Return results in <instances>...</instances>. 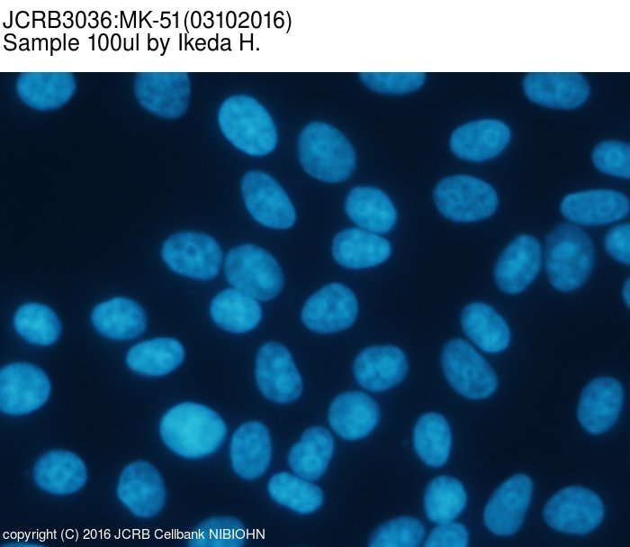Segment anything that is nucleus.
Listing matches in <instances>:
<instances>
[{
	"instance_id": "nucleus-1",
	"label": "nucleus",
	"mask_w": 630,
	"mask_h": 547,
	"mask_svg": "<svg viewBox=\"0 0 630 547\" xmlns=\"http://www.w3.org/2000/svg\"><path fill=\"white\" fill-rule=\"evenodd\" d=\"M160 435L179 456L198 459L213 453L223 442L227 427L212 409L197 403H181L162 417Z\"/></svg>"
},
{
	"instance_id": "nucleus-2",
	"label": "nucleus",
	"mask_w": 630,
	"mask_h": 547,
	"mask_svg": "<svg viewBox=\"0 0 630 547\" xmlns=\"http://www.w3.org/2000/svg\"><path fill=\"white\" fill-rule=\"evenodd\" d=\"M595 260L593 243L573 223H561L546 237L544 263L551 285L562 292L581 287L590 277Z\"/></svg>"
},
{
	"instance_id": "nucleus-3",
	"label": "nucleus",
	"mask_w": 630,
	"mask_h": 547,
	"mask_svg": "<svg viewBox=\"0 0 630 547\" xmlns=\"http://www.w3.org/2000/svg\"><path fill=\"white\" fill-rule=\"evenodd\" d=\"M298 154L309 175L328 183L346 180L356 167V154L350 142L326 123H310L302 131Z\"/></svg>"
},
{
	"instance_id": "nucleus-4",
	"label": "nucleus",
	"mask_w": 630,
	"mask_h": 547,
	"mask_svg": "<svg viewBox=\"0 0 630 547\" xmlns=\"http://www.w3.org/2000/svg\"><path fill=\"white\" fill-rule=\"evenodd\" d=\"M218 121L227 140L248 155L265 156L276 147L277 132L272 117L249 96L227 98L219 110Z\"/></svg>"
},
{
	"instance_id": "nucleus-5",
	"label": "nucleus",
	"mask_w": 630,
	"mask_h": 547,
	"mask_svg": "<svg viewBox=\"0 0 630 547\" xmlns=\"http://www.w3.org/2000/svg\"><path fill=\"white\" fill-rule=\"evenodd\" d=\"M224 270L233 287L257 300L273 299L284 285L276 260L254 244H242L230 250L225 257Z\"/></svg>"
},
{
	"instance_id": "nucleus-6",
	"label": "nucleus",
	"mask_w": 630,
	"mask_h": 547,
	"mask_svg": "<svg viewBox=\"0 0 630 547\" xmlns=\"http://www.w3.org/2000/svg\"><path fill=\"white\" fill-rule=\"evenodd\" d=\"M435 204L446 218L471 223L490 217L498 207V195L485 181L467 175L443 178L434 190Z\"/></svg>"
},
{
	"instance_id": "nucleus-7",
	"label": "nucleus",
	"mask_w": 630,
	"mask_h": 547,
	"mask_svg": "<svg viewBox=\"0 0 630 547\" xmlns=\"http://www.w3.org/2000/svg\"><path fill=\"white\" fill-rule=\"evenodd\" d=\"M444 374L451 387L470 399H483L496 389V373L476 350L463 339H453L441 356Z\"/></svg>"
},
{
	"instance_id": "nucleus-8",
	"label": "nucleus",
	"mask_w": 630,
	"mask_h": 547,
	"mask_svg": "<svg viewBox=\"0 0 630 547\" xmlns=\"http://www.w3.org/2000/svg\"><path fill=\"white\" fill-rule=\"evenodd\" d=\"M161 254L173 271L202 280L214 278L222 262L218 242L212 236L196 232L173 234L164 242Z\"/></svg>"
},
{
	"instance_id": "nucleus-9",
	"label": "nucleus",
	"mask_w": 630,
	"mask_h": 547,
	"mask_svg": "<svg viewBox=\"0 0 630 547\" xmlns=\"http://www.w3.org/2000/svg\"><path fill=\"white\" fill-rule=\"evenodd\" d=\"M604 506L589 488L571 486L555 493L544 508V518L553 529L571 534H587L601 523Z\"/></svg>"
},
{
	"instance_id": "nucleus-10",
	"label": "nucleus",
	"mask_w": 630,
	"mask_h": 547,
	"mask_svg": "<svg viewBox=\"0 0 630 547\" xmlns=\"http://www.w3.org/2000/svg\"><path fill=\"white\" fill-rule=\"evenodd\" d=\"M244 202L250 215L272 229H288L296 220V213L288 195L267 173L252 170L241 180Z\"/></svg>"
},
{
	"instance_id": "nucleus-11",
	"label": "nucleus",
	"mask_w": 630,
	"mask_h": 547,
	"mask_svg": "<svg viewBox=\"0 0 630 547\" xmlns=\"http://www.w3.org/2000/svg\"><path fill=\"white\" fill-rule=\"evenodd\" d=\"M51 386L39 367L17 362L0 371V408L4 414L22 415L41 407L49 399Z\"/></svg>"
},
{
	"instance_id": "nucleus-12",
	"label": "nucleus",
	"mask_w": 630,
	"mask_h": 547,
	"mask_svg": "<svg viewBox=\"0 0 630 547\" xmlns=\"http://www.w3.org/2000/svg\"><path fill=\"white\" fill-rule=\"evenodd\" d=\"M256 379L262 394L278 404L296 400L303 388L302 377L290 351L274 342H266L259 349L256 360Z\"/></svg>"
},
{
	"instance_id": "nucleus-13",
	"label": "nucleus",
	"mask_w": 630,
	"mask_h": 547,
	"mask_svg": "<svg viewBox=\"0 0 630 547\" xmlns=\"http://www.w3.org/2000/svg\"><path fill=\"white\" fill-rule=\"evenodd\" d=\"M357 299L340 283H330L314 293L304 304L302 321L319 333H332L350 327L356 319Z\"/></svg>"
},
{
	"instance_id": "nucleus-14",
	"label": "nucleus",
	"mask_w": 630,
	"mask_h": 547,
	"mask_svg": "<svg viewBox=\"0 0 630 547\" xmlns=\"http://www.w3.org/2000/svg\"><path fill=\"white\" fill-rule=\"evenodd\" d=\"M136 96L143 107L163 118H177L187 110L191 85L185 72L140 73Z\"/></svg>"
},
{
	"instance_id": "nucleus-15",
	"label": "nucleus",
	"mask_w": 630,
	"mask_h": 547,
	"mask_svg": "<svg viewBox=\"0 0 630 547\" xmlns=\"http://www.w3.org/2000/svg\"><path fill=\"white\" fill-rule=\"evenodd\" d=\"M117 495L134 515L141 518L158 515L166 497L160 473L152 464L144 460L125 467L119 479Z\"/></svg>"
},
{
	"instance_id": "nucleus-16",
	"label": "nucleus",
	"mask_w": 630,
	"mask_h": 547,
	"mask_svg": "<svg viewBox=\"0 0 630 547\" xmlns=\"http://www.w3.org/2000/svg\"><path fill=\"white\" fill-rule=\"evenodd\" d=\"M532 490V480L526 474H516L504 481L485 506L483 519L486 527L500 536L517 533L530 504Z\"/></svg>"
},
{
	"instance_id": "nucleus-17",
	"label": "nucleus",
	"mask_w": 630,
	"mask_h": 547,
	"mask_svg": "<svg viewBox=\"0 0 630 547\" xmlns=\"http://www.w3.org/2000/svg\"><path fill=\"white\" fill-rule=\"evenodd\" d=\"M541 262L539 242L528 234L518 235L505 247L497 260L495 283L506 294L521 293L536 278Z\"/></svg>"
},
{
	"instance_id": "nucleus-18",
	"label": "nucleus",
	"mask_w": 630,
	"mask_h": 547,
	"mask_svg": "<svg viewBox=\"0 0 630 547\" xmlns=\"http://www.w3.org/2000/svg\"><path fill=\"white\" fill-rule=\"evenodd\" d=\"M523 89L539 105L565 110L579 107L590 96L588 81L577 72L528 73Z\"/></svg>"
},
{
	"instance_id": "nucleus-19",
	"label": "nucleus",
	"mask_w": 630,
	"mask_h": 547,
	"mask_svg": "<svg viewBox=\"0 0 630 547\" xmlns=\"http://www.w3.org/2000/svg\"><path fill=\"white\" fill-rule=\"evenodd\" d=\"M629 199L611 189H592L563 197L560 210L573 224L604 225L624 218L629 212Z\"/></svg>"
},
{
	"instance_id": "nucleus-20",
	"label": "nucleus",
	"mask_w": 630,
	"mask_h": 547,
	"mask_svg": "<svg viewBox=\"0 0 630 547\" xmlns=\"http://www.w3.org/2000/svg\"><path fill=\"white\" fill-rule=\"evenodd\" d=\"M624 400L621 384L610 377L592 379L582 390L577 417L592 434L607 432L616 422Z\"/></svg>"
},
{
	"instance_id": "nucleus-21",
	"label": "nucleus",
	"mask_w": 630,
	"mask_h": 547,
	"mask_svg": "<svg viewBox=\"0 0 630 547\" xmlns=\"http://www.w3.org/2000/svg\"><path fill=\"white\" fill-rule=\"evenodd\" d=\"M407 370L406 356L394 345L367 347L356 356L353 365L355 378L371 392L393 387L405 378Z\"/></svg>"
},
{
	"instance_id": "nucleus-22",
	"label": "nucleus",
	"mask_w": 630,
	"mask_h": 547,
	"mask_svg": "<svg viewBox=\"0 0 630 547\" xmlns=\"http://www.w3.org/2000/svg\"><path fill=\"white\" fill-rule=\"evenodd\" d=\"M510 136V130L503 122L482 119L455 129L450 138V147L458 158L480 162L501 153Z\"/></svg>"
},
{
	"instance_id": "nucleus-23",
	"label": "nucleus",
	"mask_w": 630,
	"mask_h": 547,
	"mask_svg": "<svg viewBox=\"0 0 630 547\" xmlns=\"http://www.w3.org/2000/svg\"><path fill=\"white\" fill-rule=\"evenodd\" d=\"M328 423L342 438L349 441L367 436L380 418L377 403L360 391L345 392L334 398L328 409Z\"/></svg>"
},
{
	"instance_id": "nucleus-24",
	"label": "nucleus",
	"mask_w": 630,
	"mask_h": 547,
	"mask_svg": "<svg viewBox=\"0 0 630 547\" xmlns=\"http://www.w3.org/2000/svg\"><path fill=\"white\" fill-rule=\"evenodd\" d=\"M230 453L232 468L239 477L251 480L262 476L272 455L268 429L256 421L243 424L232 435Z\"/></svg>"
},
{
	"instance_id": "nucleus-25",
	"label": "nucleus",
	"mask_w": 630,
	"mask_h": 547,
	"mask_svg": "<svg viewBox=\"0 0 630 547\" xmlns=\"http://www.w3.org/2000/svg\"><path fill=\"white\" fill-rule=\"evenodd\" d=\"M39 488L54 495H69L86 482L87 470L83 460L65 450H53L42 455L33 468Z\"/></svg>"
},
{
	"instance_id": "nucleus-26",
	"label": "nucleus",
	"mask_w": 630,
	"mask_h": 547,
	"mask_svg": "<svg viewBox=\"0 0 630 547\" xmlns=\"http://www.w3.org/2000/svg\"><path fill=\"white\" fill-rule=\"evenodd\" d=\"M391 253V244L385 238L364 229L343 230L336 234L332 242L334 260L348 269H358L380 265Z\"/></svg>"
},
{
	"instance_id": "nucleus-27",
	"label": "nucleus",
	"mask_w": 630,
	"mask_h": 547,
	"mask_svg": "<svg viewBox=\"0 0 630 547\" xmlns=\"http://www.w3.org/2000/svg\"><path fill=\"white\" fill-rule=\"evenodd\" d=\"M348 217L361 229L381 234L396 223V209L382 190L373 187H356L347 195L345 205Z\"/></svg>"
},
{
	"instance_id": "nucleus-28",
	"label": "nucleus",
	"mask_w": 630,
	"mask_h": 547,
	"mask_svg": "<svg viewBox=\"0 0 630 547\" xmlns=\"http://www.w3.org/2000/svg\"><path fill=\"white\" fill-rule=\"evenodd\" d=\"M461 325L465 335L485 352H500L510 342V330L507 322L485 303L468 304L462 311Z\"/></svg>"
},
{
	"instance_id": "nucleus-29",
	"label": "nucleus",
	"mask_w": 630,
	"mask_h": 547,
	"mask_svg": "<svg viewBox=\"0 0 630 547\" xmlns=\"http://www.w3.org/2000/svg\"><path fill=\"white\" fill-rule=\"evenodd\" d=\"M92 322L103 335L112 340H130L140 335L147 324L143 308L126 297H114L97 305Z\"/></svg>"
},
{
	"instance_id": "nucleus-30",
	"label": "nucleus",
	"mask_w": 630,
	"mask_h": 547,
	"mask_svg": "<svg viewBox=\"0 0 630 547\" xmlns=\"http://www.w3.org/2000/svg\"><path fill=\"white\" fill-rule=\"evenodd\" d=\"M334 451L331 433L322 426L308 428L290 450L288 464L294 474L310 481L325 473Z\"/></svg>"
},
{
	"instance_id": "nucleus-31",
	"label": "nucleus",
	"mask_w": 630,
	"mask_h": 547,
	"mask_svg": "<svg viewBox=\"0 0 630 547\" xmlns=\"http://www.w3.org/2000/svg\"><path fill=\"white\" fill-rule=\"evenodd\" d=\"M210 313L219 327L234 333L253 330L262 318L257 299L235 287L216 295L211 303Z\"/></svg>"
},
{
	"instance_id": "nucleus-32",
	"label": "nucleus",
	"mask_w": 630,
	"mask_h": 547,
	"mask_svg": "<svg viewBox=\"0 0 630 547\" xmlns=\"http://www.w3.org/2000/svg\"><path fill=\"white\" fill-rule=\"evenodd\" d=\"M184 350L174 338H154L137 343L126 356L129 368L144 376L159 377L175 370L184 360Z\"/></svg>"
},
{
	"instance_id": "nucleus-33",
	"label": "nucleus",
	"mask_w": 630,
	"mask_h": 547,
	"mask_svg": "<svg viewBox=\"0 0 630 547\" xmlns=\"http://www.w3.org/2000/svg\"><path fill=\"white\" fill-rule=\"evenodd\" d=\"M75 80L69 73L22 74L17 90L26 104L38 109H51L61 105L72 96Z\"/></svg>"
},
{
	"instance_id": "nucleus-34",
	"label": "nucleus",
	"mask_w": 630,
	"mask_h": 547,
	"mask_svg": "<svg viewBox=\"0 0 630 547\" xmlns=\"http://www.w3.org/2000/svg\"><path fill=\"white\" fill-rule=\"evenodd\" d=\"M451 442L450 426L442 415L426 413L418 419L413 431V445L418 456L428 466H443L448 460Z\"/></svg>"
},
{
	"instance_id": "nucleus-35",
	"label": "nucleus",
	"mask_w": 630,
	"mask_h": 547,
	"mask_svg": "<svg viewBox=\"0 0 630 547\" xmlns=\"http://www.w3.org/2000/svg\"><path fill=\"white\" fill-rule=\"evenodd\" d=\"M272 499L296 513H313L323 503L321 488L296 474L280 472L271 477L267 486Z\"/></svg>"
},
{
	"instance_id": "nucleus-36",
	"label": "nucleus",
	"mask_w": 630,
	"mask_h": 547,
	"mask_svg": "<svg viewBox=\"0 0 630 547\" xmlns=\"http://www.w3.org/2000/svg\"><path fill=\"white\" fill-rule=\"evenodd\" d=\"M466 500L465 489L457 479L436 477L428 483L425 491L426 515L436 524L453 521L464 509Z\"/></svg>"
},
{
	"instance_id": "nucleus-37",
	"label": "nucleus",
	"mask_w": 630,
	"mask_h": 547,
	"mask_svg": "<svg viewBox=\"0 0 630 547\" xmlns=\"http://www.w3.org/2000/svg\"><path fill=\"white\" fill-rule=\"evenodd\" d=\"M14 324L24 340L41 346L56 342L61 333L58 315L49 306L39 303L22 305L14 315Z\"/></svg>"
},
{
	"instance_id": "nucleus-38",
	"label": "nucleus",
	"mask_w": 630,
	"mask_h": 547,
	"mask_svg": "<svg viewBox=\"0 0 630 547\" xmlns=\"http://www.w3.org/2000/svg\"><path fill=\"white\" fill-rule=\"evenodd\" d=\"M242 523L230 516L208 518L191 533L188 545L194 547H240L246 542Z\"/></svg>"
},
{
	"instance_id": "nucleus-39",
	"label": "nucleus",
	"mask_w": 630,
	"mask_h": 547,
	"mask_svg": "<svg viewBox=\"0 0 630 547\" xmlns=\"http://www.w3.org/2000/svg\"><path fill=\"white\" fill-rule=\"evenodd\" d=\"M425 535L422 523L414 517L400 516L378 526L372 533V547H417Z\"/></svg>"
},
{
	"instance_id": "nucleus-40",
	"label": "nucleus",
	"mask_w": 630,
	"mask_h": 547,
	"mask_svg": "<svg viewBox=\"0 0 630 547\" xmlns=\"http://www.w3.org/2000/svg\"><path fill=\"white\" fill-rule=\"evenodd\" d=\"M361 80L372 90L401 95L418 89L424 83L423 72H363Z\"/></svg>"
},
{
	"instance_id": "nucleus-41",
	"label": "nucleus",
	"mask_w": 630,
	"mask_h": 547,
	"mask_svg": "<svg viewBox=\"0 0 630 547\" xmlns=\"http://www.w3.org/2000/svg\"><path fill=\"white\" fill-rule=\"evenodd\" d=\"M592 162L602 173L629 178L630 146L616 141L600 142L592 151Z\"/></svg>"
},
{
	"instance_id": "nucleus-42",
	"label": "nucleus",
	"mask_w": 630,
	"mask_h": 547,
	"mask_svg": "<svg viewBox=\"0 0 630 547\" xmlns=\"http://www.w3.org/2000/svg\"><path fill=\"white\" fill-rule=\"evenodd\" d=\"M468 541L469 534L465 526L453 520L438 524L428 536L424 546L465 547Z\"/></svg>"
},
{
	"instance_id": "nucleus-43",
	"label": "nucleus",
	"mask_w": 630,
	"mask_h": 547,
	"mask_svg": "<svg viewBox=\"0 0 630 547\" xmlns=\"http://www.w3.org/2000/svg\"><path fill=\"white\" fill-rule=\"evenodd\" d=\"M607 252L616 261L630 263V225L621 223L612 227L605 235Z\"/></svg>"
},
{
	"instance_id": "nucleus-44",
	"label": "nucleus",
	"mask_w": 630,
	"mask_h": 547,
	"mask_svg": "<svg viewBox=\"0 0 630 547\" xmlns=\"http://www.w3.org/2000/svg\"><path fill=\"white\" fill-rule=\"evenodd\" d=\"M622 298L624 303L629 307L630 305V281L627 278L622 287Z\"/></svg>"
}]
</instances>
